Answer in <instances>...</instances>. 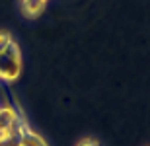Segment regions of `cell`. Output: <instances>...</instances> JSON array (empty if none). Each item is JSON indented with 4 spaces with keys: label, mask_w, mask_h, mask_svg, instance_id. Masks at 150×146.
I'll list each match as a JSON object with an SVG mask.
<instances>
[{
    "label": "cell",
    "mask_w": 150,
    "mask_h": 146,
    "mask_svg": "<svg viewBox=\"0 0 150 146\" xmlns=\"http://www.w3.org/2000/svg\"><path fill=\"white\" fill-rule=\"evenodd\" d=\"M22 74V51L12 39L4 49H0V80L6 84L16 82Z\"/></svg>",
    "instance_id": "6da1fadb"
},
{
    "label": "cell",
    "mask_w": 150,
    "mask_h": 146,
    "mask_svg": "<svg viewBox=\"0 0 150 146\" xmlns=\"http://www.w3.org/2000/svg\"><path fill=\"white\" fill-rule=\"evenodd\" d=\"M20 144L18 146H49L41 135H37L31 127L28 125V121L22 115V123H20Z\"/></svg>",
    "instance_id": "7a4b0ae2"
},
{
    "label": "cell",
    "mask_w": 150,
    "mask_h": 146,
    "mask_svg": "<svg viewBox=\"0 0 150 146\" xmlns=\"http://www.w3.org/2000/svg\"><path fill=\"white\" fill-rule=\"evenodd\" d=\"M47 0H20V10L25 18H37L43 14Z\"/></svg>",
    "instance_id": "3957f363"
},
{
    "label": "cell",
    "mask_w": 150,
    "mask_h": 146,
    "mask_svg": "<svg viewBox=\"0 0 150 146\" xmlns=\"http://www.w3.org/2000/svg\"><path fill=\"white\" fill-rule=\"evenodd\" d=\"M18 117H20V113L16 109H12L10 105H0V130H8L18 123Z\"/></svg>",
    "instance_id": "277c9868"
},
{
    "label": "cell",
    "mask_w": 150,
    "mask_h": 146,
    "mask_svg": "<svg viewBox=\"0 0 150 146\" xmlns=\"http://www.w3.org/2000/svg\"><path fill=\"white\" fill-rule=\"evenodd\" d=\"M78 146H100L96 140H92V138H84L82 142H78Z\"/></svg>",
    "instance_id": "5b68a950"
},
{
    "label": "cell",
    "mask_w": 150,
    "mask_h": 146,
    "mask_svg": "<svg viewBox=\"0 0 150 146\" xmlns=\"http://www.w3.org/2000/svg\"><path fill=\"white\" fill-rule=\"evenodd\" d=\"M4 138H6V133H4V130H0V144L4 142Z\"/></svg>",
    "instance_id": "8992f818"
},
{
    "label": "cell",
    "mask_w": 150,
    "mask_h": 146,
    "mask_svg": "<svg viewBox=\"0 0 150 146\" xmlns=\"http://www.w3.org/2000/svg\"><path fill=\"white\" fill-rule=\"evenodd\" d=\"M47 2H49V0H47Z\"/></svg>",
    "instance_id": "52a82bcc"
}]
</instances>
